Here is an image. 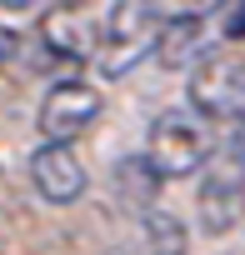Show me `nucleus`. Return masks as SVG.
<instances>
[{
	"mask_svg": "<svg viewBox=\"0 0 245 255\" xmlns=\"http://www.w3.org/2000/svg\"><path fill=\"white\" fill-rule=\"evenodd\" d=\"M215 125L195 110V105H170L150 120L145 130V160L160 180H185V175H200L205 160L215 155Z\"/></svg>",
	"mask_w": 245,
	"mask_h": 255,
	"instance_id": "obj_1",
	"label": "nucleus"
},
{
	"mask_svg": "<svg viewBox=\"0 0 245 255\" xmlns=\"http://www.w3.org/2000/svg\"><path fill=\"white\" fill-rule=\"evenodd\" d=\"M30 185L45 205H75L90 185L80 155L65 145V140H40L35 155H30Z\"/></svg>",
	"mask_w": 245,
	"mask_h": 255,
	"instance_id": "obj_7",
	"label": "nucleus"
},
{
	"mask_svg": "<svg viewBox=\"0 0 245 255\" xmlns=\"http://www.w3.org/2000/svg\"><path fill=\"white\" fill-rule=\"evenodd\" d=\"M240 35H245V10H240V15H235V25H230V40H240Z\"/></svg>",
	"mask_w": 245,
	"mask_h": 255,
	"instance_id": "obj_13",
	"label": "nucleus"
},
{
	"mask_svg": "<svg viewBox=\"0 0 245 255\" xmlns=\"http://www.w3.org/2000/svg\"><path fill=\"white\" fill-rule=\"evenodd\" d=\"M25 55V35H15L10 25H0V70H5V65H15Z\"/></svg>",
	"mask_w": 245,
	"mask_h": 255,
	"instance_id": "obj_11",
	"label": "nucleus"
},
{
	"mask_svg": "<svg viewBox=\"0 0 245 255\" xmlns=\"http://www.w3.org/2000/svg\"><path fill=\"white\" fill-rule=\"evenodd\" d=\"M165 20L170 15L160 10V0H115L105 15V30H100V45H95V70L105 80L130 75L145 55H155Z\"/></svg>",
	"mask_w": 245,
	"mask_h": 255,
	"instance_id": "obj_2",
	"label": "nucleus"
},
{
	"mask_svg": "<svg viewBox=\"0 0 245 255\" xmlns=\"http://www.w3.org/2000/svg\"><path fill=\"white\" fill-rule=\"evenodd\" d=\"M210 125L245 120V50H215L190 65V100Z\"/></svg>",
	"mask_w": 245,
	"mask_h": 255,
	"instance_id": "obj_3",
	"label": "nucleus"
},
{
	"mask_svg": "<svg viewBox=\"0 0 245 255\" xmlns=\"http://www.w3.org/2000/svg\"><path fill=\"white\" fill-rule=\"evenodd\" d=\"M40 5H85V0H40Z\"/></svg>",
	"mask_w": 245,
	"mask_h": 255,
	"instance_id": "obj_14",
	"label": "nucleus"
},
{
	"mask_svg": "<svg viewBox=\"0 0 245 255\" xmlns=\"http://www.w3.org/2000/svg\"><path fill=\"white\" fill-rule=\"evenodd\" d=\"M115 190L125 195L135 210H150V205H155V190H160V175L150 170L145 155H130V160L115 165Z\"/></svg>",
	"mask_w": 245,
	"mask_h": 255,
	"instance_id": "obj_9",
	"label": "nucleus"
},
{
	"mask_svg": "<svg viewBox=\"0 0 245 255\" xmlns=\"http://www.w3.org/2000/svg\"><path fill=\"white\" fill-rule=\"evenodd\" d=\"M35 45L45 50V60L85 65V60H95L100 30H95V20L85 15V5H45L40 30H35Z\"/></svg>",
	"mask_w": 245,
	"mask_h": 255,
	"instance_id": "obj_6",
	"label": "nucleus"
},
{
	"mask_svg": "<svg viewBox=\"0 0 245 255\" xmlns=\"http://www.w3.org/2000/svg\"><path fill=\"white\" fill-rule=\"evenodd\" d=\"M40 0H0V10H35Z\"/></svg>",
	"mask_w": 245,
	"mask_h": 255,
	"instance_id": "obj_12",
	"label": "nucleus"
},
{
	"mask_svg": "<svg viewBox=\"0 0 245 255\" xmlns=\"http://www.w3.org/2000/svg\"><path fill=\"white\" fill-rule=\"evenodd\" d=\"M195 215H200L205 235H230L245 220V165L235 155H225L220 145L205 160V180H200V195H195Z\"/></svg>",
	"mask_w": 245,
	"mask_h": 255,
	"instance_id": "obj_4",
	"label": "nucleus"
},
{
	"mask_svg": "<svg viewBox=\"0 0 245 255\" xmlns=\"http://www.w3.org/2000/svg\"><path fill=\"white\" fill-rule=\"evenodd\" d=\"M100 90L90 80H55L35 110V125H40V140H65L75 145L90 125L100 120Z\"/></svg>",
	"mask_w": 245,
	"mask_h": 255,
	"instance_id": "obj_5",
	"label": "nucleus"
},
{
	"mask_svg": "<svg viewBox=\"0 0 245 255\" xmlns=\"http://www.w3.org/2000/svg\"><path fill=\"white\" fill-rule=\"evenodd\" d=\"M225 5V0H160V10L175 20V15H195V20H205V15H215Z\"/></svg>",
	"mask_w": 245,
	"mask_h": 255,
	"instance_id": "obj_10",
	"label": "nucleus"
},
{
	"mask_svg": "<svg viewBox=\"0 0 245 255\" xmlns=\"http://www.w3.org/2000/svg\"><path fill=\"white\" fill-rule=\"evenodd\" d=\"M135 255H185V220L175 210H140V245Z\"/></svg>",
	"mask_w": 245,
	"mask_h": 255,
	"instance_id": "obj_8",
	"label": "nucleus"
}]
</instances>
